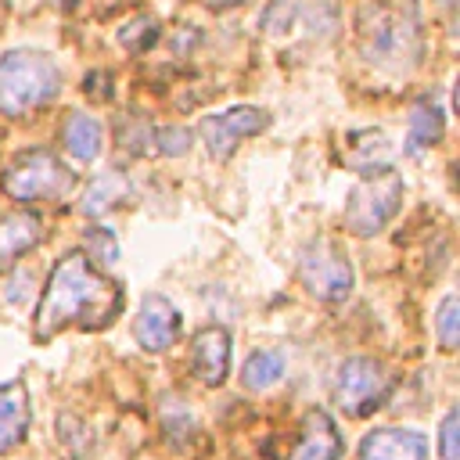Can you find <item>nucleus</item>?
Here are the masks:
<instances>
[{"mask_svg": "<svg viewBox=\"0 0 460 460\" xmlns=\"http://www.w3.org/2000/svg\"><path fill=\"white\" fill-rule=\"evenodd\" d=\"M122 198H126V180H122L119 172H104V176H97V180L86 187L79 208H83V216H104V212H108L115 201H122Z\"/></svg>", "mask_w": 460, "mask_h": 460, "instance_id": "nucleus-18", "label": "nucleus"}, {"mask_svg": "<svg viewBox=\"0 0 460 460\" xmlns=\"http://www.w3.org/2000/svg\"><path fill=\"white\" fill-rule=\"evenodd\" d=\"M359 460H428V438L410 428H377L359 442Z\"/></svg>", "mask_w": 460, "mask_h": 460, "instance_id": "nucleus-11", "label": "nucleus"}, {"mask_svg": "<svg viewBox=\"0 0 460 460\" xmlns=\"http://www.w3.org/2000/svg\"><path fill=\"white\" fill-rule=\"evenodd\" d=\"M61 90V68L43 50H11L0 58V111L18 119Z\"/></svg>", "mask_w": 460, "mask_h": 460, "instance_id": "nucleus-3", "label": "nucleus"}, {"mask_svg": "<svg viewBox=\"0 0 460 460\" xmlns=\"http://www.w3.org/2000/svg\"><path fill=\"white\" fill-rule=\"evenodd\" d=\"M298 280L320 302H341L352 291V262L331 237H316L298 255Z\"/></svg>", "mask_w": 460, "mask_h": 460, "instance_id": "nucleus-6", "label": "nucleus"}, {"mask_svg": "<svg viewBox=\"0 0 460 460\" xmlns=\"http://www.w3.org/2000/svg\"><path fill=\"white\" fill-rule=\"evenodd\" d=\"M155 40H158L155 18H133L126 29H119V43H122L126 50H133V54H144Z\"/></svg>", "mask_w": 460, "mask_h": 460, "instance_id": "nucleus-20", "label": "nucleus"}, {"mask_svg": "<svg viewBox=\"0 0 460 460\" xmlns=\"http://www.w3.org/2000/svg\"><path fill=\"white\" fill-rule=\"evenodd\" d=\"M65 147L68 155H75L79 162H93L101 155V122L90 115H68L65 122Z\"/></svg>", "mask_w": 460, "mask_h": 460, "instance_id": "nucleus-16", "label": "nucleus"}, {"mask_svg": "<svg viewBox=\"0 0 460 460\" xmlns=\"http://www.w3.org/2000/svg\"><path fill=\"white\" fill-rule=\"evenodd\" d=\"M266 126H270V115L262 108L241 104V108H230V111H219V115H205L201 119V144L216 162H223V158L234 155V147L244 137H255Z\"/></svg>", "mask_w": 460, "mask_h": 460, "instance_id": "nucleus-8", "label": "nucleus"}, {"mask_svg": "<svg viewBox=\"0 0 460 460\" xmlns=\"http://www.w3.org/2000/svg\"><path fill=\"white\" fill-rule=\"evenodd\" d=\"M438 449L442 460H460V410H449L438 431Z\"/></svg>", "mask_w": 460, "mask_h": 460, "instance_id": "nucleus-23", "label": "nucleus"}, {"mask_svg": "<svg viewBox=\"0 0 460 460\" xmlns=\"http://www.w3.org/2000/svg\"><path fill=\"white\" fill-rule=\"evenodd\" d=\"M385 392H388V374L370 356H352L334 374V402L349 417H363L374 406H381Z\"/></svg>", "mask_w": 460, "mask_h": 460, "instance_id": "nucleus-7", "label": "nucleus"}, {"mask_svg": "<svg viewBox=\"0 0 460 460\" xmlns=\"http://www.w3.org/2000/svg\"><path fill=\"white\" fill-rule=\"evenodd\" d=\"M356 47L381 72H410L424 50L417 4L363 0L356 11Z\"/></svg>", "mask_w": 460, "mask_h": 460, "instance_id": "nucleus-2", "label": "nucleus"}, {"mask_svg": "<svg viewBox=\"0 0 460 460\" xmlns=\"http://www.w3.org/2000/svg\"><path fill=\"white\" fill-rule=\"evenodd\" d=\"M119 309H122V288L111 284L93 262H86L83 252H68L54 266V273L40 295V305L32 316V334H36V341H50L68 323L101 331L115 320Z\"/></svg>", "mask_w": 460, "mask_h": 460, "instance_id": "nucleus-1", "label": "nucleus"}, {"mask_svg": "<svg viewBox=\"0 0 460 460\" xmlns=\"http://www.w3.org/2000/svg\"><path fill=\"white\" fill-rule=\"evenodd\" d=\"M190 367L201 385H208V388L223 385L230 374V331L219 323L201 327L190 345Z\"/></svg>", "mask_w": 460, "mask_h": 460, "instance_id": "nucleus-9", "label": "nucleus"}, {"mask_svg": "<svg viewBox=\"0 0 460 460\" xmlns=\"http://www.w3.org/2000/svg\"><path fill=\"white\" fill-rule=\"evenodd\" d=\"M338 456H341V435H338L334 420L323 410H309L291 460H338Z\"/></svg>", "mask_w": 460, "mask_h": 460, "instance_id": "nucleus-12", "label": "nucleus"}, {"mask_svg": "<svg viewBox=\"0 0 460 460\" xmlns=\"http://www.w3.org/2000/svg\"><path fill=\"white\" fill-rule=\"evenodd\" d=\"M438 4H446V7H449V4H453V0H438Z\"/></svg>", "mask_w": 460, "mask_h": 460, "instance_id": "nucleus-25", "label": "nucleus"}, {"mask_svg": "<svg viewBox=\"0 0 460 460\" xmlns=\"http://www.w3.org/2000/svg\"><path fill=\"white\" fill-rule=\"evenodd\" d=\"M29 392L22 381H7L0 388V453H11L14 446H22L25 431H29Z\"/></svg>", "mask_w": 460, "mask_h": 460, "instance_id": "nucleus-13", "label": "nucleus"}, {"mask_svg": "<svg viewBox=\"0 0 460 460\" xmlns=\"http://www.w3.org/2000/svg\"><path fill=\"white\" fill-rule=\"evenodd\" d=\"M133 334H137V341L147 352H165L180 338V313H176V305L169 298H162V295H147L144 305H140V316L133 323Z\"/></svg>", "mask_w": 460, "mask_h": 460, "instance_id": "nucleus-10", "label": "nucleus"}, {"mask_svg": "<svg viewBox=\"0 0 460 460\" xmlns=\"http://www.w3.org/2000/svg\"><path fill=\"white\" fill-rule=\"evenodd\" d=\"M399 205H402V176L392 165L370 172L345 198V230H352L356 237H370L399 212Z\"/></svg>", "mask_w": 460, "mask_h": 460, "instance_id": "nucleus-5", "label": "nucleus"}, {"mask_svg": "<svg viewBox=\"0 0 460 460\" xmlns=\"http://www.w3.org/2000/svg\"><path fill=\"white\" fill-rule=\"evenodd\" d=\"M75 172L54 151H25L4 172V190L14 201H58L72 190Z\"/></svg>", "mask_w": 460, "mask_h": 460, "instance_id": "nucleus-4", "label": "nucleus"}, {"mask_svg": "<svg viewBox=\"0 0 460 460\" xmlns=\"http://www.w3.org/2000/svg\"><path fill=\"white\" fill-rule=\"evenodd\" d=\"M155 144H158V151H162V155L180 158V155H187V151H190V129H183V126H165V129H158V133H155Z\"/></svg>", "mask_w": 460, "mask_h": 460, "instance_id": "nucleus-22", "label": "nucleus"}, {"mask_svg": "<svg viewBox=\"0 0 460 460\" xmlns=\"http://www.w3.org/2000/svg\"><path fill=\"white\" fill-rule=\"evenodd\" d=\"M104 83H111V75H108V72H90V75L83 79V90H86L93 101H108V97H111V90H104Z\"/></svg>", "mask_w": 460, "mask_h": 460, "instance_id": "nucleus-24", "label": "nucleus"}, {"mask_svg": "<svg viewBox=\"0 0 460 460\" xmlns=\"http://www.w3.org/2000/svg\"><path fill=\"white\" fill-rule=\"evenodd\" d=\"M86 262H97V266H111L119 259V241L104 230V226H93L86 230Z\"/></svg>", "mask_w": 460, "mask_h": 460, "instance_id": "nucleus-21", "label": "nucleus"}, {"mask_svg": "<svg viewBox=\"0 0 460 460\" xmlns=\"http://www.w3.org/2000/svg\"><path fill=\"white\" fill-rule=\"evenodd\" d=\"M40 237H43V226H40L36 212H11V216H4L0 219V270L11 266L29 248H36Z\"/></svg>", "mask_w": 460, "mask_h": 460, "instance_id": "nucleus-14", "label": "nucleus"}, {"mask_svg": "<svg viewBox=\"0 0 460 460\" xmlns=\"http://www.w3.org/2000/svg\"><path fill=\"white\" fill-rule=\"evenodd\" d=\"M280 374H284V356H280V352H273V349H259V352H252V356L244 359L241 381H244V388L262 392V388L277 385V381H280Z\"/></svg>", "mask_w": 460, "mask_h": 460, "instance_id": "nucleus-17", "label": "nucleus"}, {"mask_svg": "<svg viewBox=\"0 0 460 460\" xmlns=\"http://www.w3.org/2000/svg\"><path fill=\"white\" fill-rule=\"evenodd\" d=\"M438 341H442V349L446 352H453L456 349V341H460V302H456V295H446L442 302H438Z\"/></svg>", "mask_w": 460, "mask_h": 460, "instance_id": "nucleus-19", "label": "nucleus"}, {"mask_svg": "<svg viewBox=\"0 0 460 460\" xmlns=\"http://www.w3.org/2000/svg\"><path fill=\"white\" fill-rule=\"evenodd\" d=\"M442 108L431 104V101H417L413 111H410V133H406V151L410 155H420L424 147H431L438 137H442Z\"/></svg>", "mask_w": 460, "mask_h": 460, "instance_id": "nucleus-15", "label": "nucleus"}]
</instances>
